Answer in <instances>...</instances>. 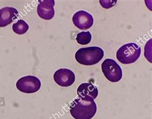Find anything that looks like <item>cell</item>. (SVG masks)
Segmentation results:
<instances>
[{
    "mask_svg": "<svg viewBox=\"0 0 152 119\" xmlns=\"http://www.w3.org/2000/svg\"><path fill=\"white\" fill-rule=\"evenodd\" d=\"M70 113L75 119H91L97 111V106L93 99L77 98L70 106Z\"/></svg>",
    "mask_w": 152,
    "mask_h": 119,
    "instance_id": "1",
    "label": "cell"
},
{
    "mask_svg": "<svg viewBox=\"0 0 152 119\" xmlns=\"http://www.w3.org/2000/svg\"><path fill=\"white\" fill-rule=\"evenodd\" d=\"M104 57L101 47L94 46L79 49L75 54V59L80 64L93 65L98 63Z\"/></svg>",
    "mask_w": 152,
    "mask_h": 119,
    "instance_id": "2",
    "label": "cell"
},
{
    "mask_svg": "<svg viewBox=\"0 0 152 119\" xmlns=\"http://www.w3.org/2000/svg\"><path fill=\"white\" fill-rule=\"evenodd\" d=\"M141 53V47L135 43H129L122 46L118 50L116 58L123 64H130L137 60Z\"/></svg>",
    "mask_w": 152,
    "mask_h": 119,
    "instance_id": "3",
    "label": "cell"
},
{
    "mask_svg": "<svg viewBox=\"0 0 152 119\" xmlns=\"http://www.w3.org/2000/svg\"><path fill=\"white\" fill-rule=\"evenodd\" d=\"M102 70L104 76L113 83L121 80L123 76V71L118 63L113 59H105L102 64Z\"/></svg>",
    "mask_w": 152,
    "mask_h": 119,
    "instance_id": "4",
    "label": "cell"
},
{
    "mask_svg": "<svg viewBox=\"0 0 152 119\" xmlns=\"http://www.w3.org/2000/svg\"><path fill=\"white\" fill-rule=\"evenodd\" d=\"M41 82L39 79L33 76H27L20 78L16 83L17 89L20 92L26 94H33L40 89Z\"/></svg>",
    "mask_w": 152,
    "mask_h": 119,
    "instance_id": "5",
    "label": "cell"
},
{
    "mask_svg": "<svg viewBox=\"0 0 152 119\" xmlns=\"http://www.w3.org/2000/svg\"><path fill=\"white\" fill-rule=\"evenodd\" d=\"M72 20L75 26L82 30L89 29L93 26L94 23L93 15L84 10H80L76 12Z\"/></svg>",
    "mask_w": 152,
    "mask_h": 119,
    "instance_id": "6",
    "label": "cell"
},
{
    "mask_svg": "<svg viewBox=\"0 0 152 119\" xmlns=\"http://www.w3.org/2000/svg\"><path fill=\"white\" fill-rule=\"evenodd\" d=\"M53 78L57 85L63 87L70 86L75 81V75L73 71L67 69H60L55 73Z\"/></svg>",
    "mask_w": 152,
    "mask_h": 119,
    "instance_id": "7",
    "label": "cell"
},
{
    "mask_svg": "<svg viewBox=\"0 0 152 119\" xmlns=\"http://www.w3.org/2000/svg\"><path fill=\"white\" fill-rule=\"evenodd\" d=\"M39 4L37 7V14L41 19L45 20H51L55 15L54 0H45L39 1Z\"/></svg>",
    "mask_w": 152,
    "mask_h": 119,
    "instance_id": "8",
    "label": "cell"
},
{
    "mask_svg": "<svg viewBox=\"0 0 152 119\" xmlns=\"http://www.w3.org/2000/svg\"><path fill=\"white\" fill-rule=\"evenodd\" d=\"M19 12L13 7H4L0 9V27H5L18 17Z\"/></svg>",
    "mask_w": 152,
    "mask_h": 119,
    "instance_id": "9",
    "label": "cell"
},
{
    "mask_svg": "<svg viewBox=\"0 0 152 119\" xmlns=\"http://www.w3.org/2000/svg\"><path fill=\"white\" fill-rule=\"evenodd\" d=\"M77 94L80 98L91 99L94 100L98 96V90L92 83H84L78 87Z\"/></svg>",
    "mask_w": 152,
    "mask_h": 119,
    "instance_id": "10",
    "label": "cell"
},
{
    "mask_svg": "<svg viewBox=\"0 0 152 119\" xmlns=\"http://www.w3.org/2000/svg\"><path fill=\"white\" fill-rule=\"evenodd\" d=\"M29 29V26L23 20H18L12 26L14 32L18 35H23Z\"/></svg>",
    "mask_w": 152,
    "mask_h": 119,
    "instance_id": "11",
    "label": "cell"
},
{
    "mask_svg": "<svg viewBox=\"0 0 152 119\" xmlns=\"http://www.w3.org/2000/svg\"><path fill=\"white\" fill-rule=\"evenodd\" d=\"M92 35L89 31H82L77 36V41L81 45H87L91 41Z\"/></svg>",
    "mask_w": 152,
    "mask_h": 119,
    "instance_id": "12",
    "label": "cell"
}]
</instances>
